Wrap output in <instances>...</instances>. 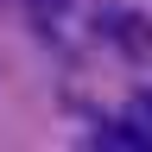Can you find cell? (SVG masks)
I'll use <instances>...</instances> for the list:
<instances>
[{
  "mask_svg": "<svg viewBox=\"0 0 152 152\" xmlns=\"http://www.w3.org/2000/svg\"><path fill=\"white\" fill-rule=\"evenodd\" d=\"M108 32H114V45H121L133 64H146V57H152V19H146V13H114Z\"/></svg>",
  "mask_w": 152,
  "mask_h": 152,
  "instance_id": "obj_1",
  "label": "cell"
},
{
  "mask_svg": "<svg viewBox=\"0 0 152 152\" xmlns=\"http://www.w3.org/2000/svg\"><path fill=\"white\" fill-rule=\"evenodd\" d=\"M64 7H70V0H32V13H38V19H45V26H51V19H57V13H64Z\"/></svg>",
  "mask_w": 152,
  "mask_h": 152,
  "instance_id": "obj_2",
  "label": "cell"
}]
</instances>
